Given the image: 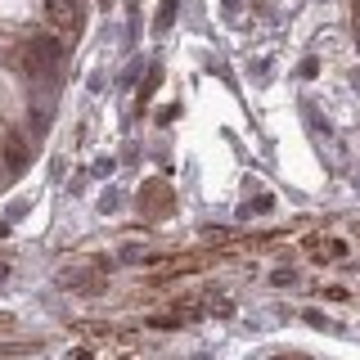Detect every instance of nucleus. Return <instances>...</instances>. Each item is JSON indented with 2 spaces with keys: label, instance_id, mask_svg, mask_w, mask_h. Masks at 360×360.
Masks as SVG:
<instances>
[{
  "label": "nucleus",
  "instance_id": "obj_5",
  "mask_svg": "<svg viewBox=\"0 0 360 360\" xmlns=\"http://www.w3.org/2000/svg\"><path fill=\"white\" fill-rule=\"evenodd\" d=\"M41 342H0V356H14V352H37Z\"/></svg>",
  "mask_w": 360,
  "mask_h": 360
},
{
  "label": "nucleus",
  "instance_id": "obj_7",
  "mask_svg": "<svg viewBox=\"0 0 360 360\" xmlns=\"http://www.w3.org/2000/svg\"><path fill=\"white\" fill-rule=\"evenodd\" d=\"M14 324H18L14 315H0V333H9V329H14Z\"/></svg>",
  "mask_w": 360,
  "mask_h": 360
},
{
  "label": "nucleus",
  "instance_id": "obj_6",
  "mask_svg": "<svg viewBox=\"0 0 360 360\" xmlns=\"http://www.w3.org/2000/svg\"><path fill=\"white\" fill-rule=\"evenodd\" d=\"M9 162H14V167L22 162V140H9Z\"/></svg>",
  "mask_w": 360,
  "mask_h": 360
},
{
  "label": "nucleus",
  "instance_id": "obj_3",
  "mask_svg": "<svg viewBox=\"0 0 360 360\" xmlns=\"http://www.w3.org/2000/svg\"><path fill=\"white\" fill-rule=\"evenodd\" d=\"M68 292H99L104 288V266H82V270H68L63 275Z\"/></svg>",
  "mask_w": 360,
  "mask_h": 360
},
{
  "label": "nucleus",
  "instance_id": "obj_4",
  "mask_svg": "<svg viewBox=\"0 0 360 360\" xmlns=\"http://www.w3.org/2000/svg\"><path fill=\"white\" fill-rule=\"evenodd\" d=\"M315 257H320V262H342V257H347V243L342 239H324Z\"/></svg>",
  "mask_w": 360,
  "mask_h": 360
},
{
  "label": "nucleus",
  "instance_id": "obj_1",
  "mask_svg": "<svg viewBox=\"0 0 360 360\" xmlns=\"http://www.w3.org/2000/svg\"><path fill=\"white\" fill-rule=\"evenodd\" d=\"M63 59V45L50 37V32H41V37H27L22 41V50H18V63H22V72L27 77H50L54 68H59Z\"/></svg>",
  "mask_w": 360,
  "mask_h": 360
},
{
  "label": "nucleus",
  "instance_id": "obj_8",
  "mask_svg": "<svg viewBox=\"0 0 360 360\" xmlns=\"http://www.w3.org/2000/svg\"><path fill=\"white\" fill-rule=\"evenodd\" d=\"M5 275H9V266H5V262H0V284H5Z\"/></svg>",
  "mask_w": 360,
  "mask_h": 360
},
{
  "label": "nucleus",
  "instance_id": "obj_2",
  "mask_svg": "<svg viewBox=\"0 0 360 360\" xmlns=\"http://www.w3.org/2000/svg\"><path fill=\"white\" fill-rule=\"evenodd\" d=\"M45 18H50V27L63 32V37H77V32H82V9H77V0H45Z\"/></svg>",
  "mask_w": 360,
  "mask_h": 360
}]
</instances>
